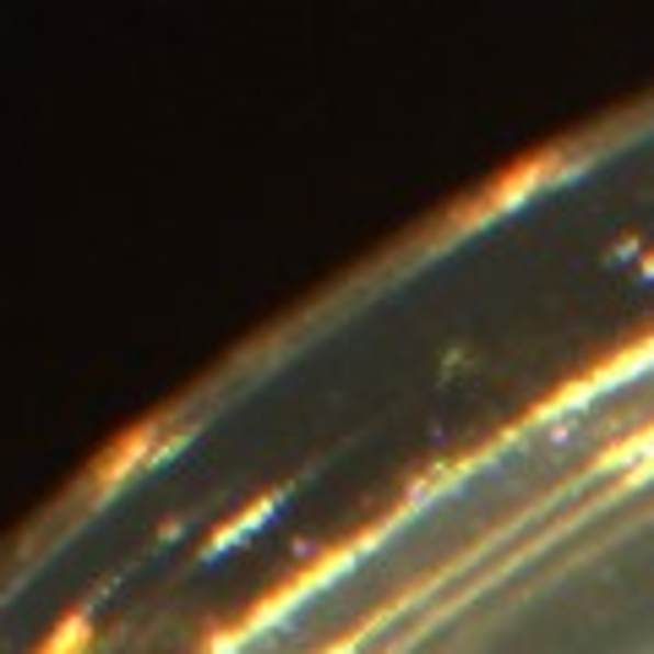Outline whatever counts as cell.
<instances>
[{
    "label": "cell",
    "mask_w": 654,
    "mask_h": 654,
    "mask_svg": "<svg viewBox=\"0 0 654 654\" xmlns=\"http://www.w3.org/2000/svg\"><path fill=\"white\" fill-rule=\"evenodd\" d=\"M650 365H654V338L639 343V349H628V354H617L611 365H600V371H595L589 382H578L573 393H562L556 409H562V404H578V398H589V393H600V387H617V382H628V376H639V371H650Z\"/></svg>",
    "instance_id": "277c9868"
},
{
    "label": "cell",
    "mask_w": 654,
    "mask_h": 654,
    "mask_svg": "<svg viewBox=\"0 0 654 654\" xmlns=\"http://www.w3.org/2000/svg\"><path fill=\"white\" fill-rule=\"evenodd\" d=\"M88 633H93V606H77V611L38 644V654H88Z\"/></svg>",
    "instance_id": "5b68a950"
},
{
    "label": "cell",
    "mask_w": 654,
    "mask_h": 654,
    "mask_svg": "<svg viewBox=\"0 0 654 654\" xmlns=\"http://www.w3.org/2000/svg\"><path fill=\"white\" fill-rule=\"evenodd\" d=\"M650 459H654V426L650 431H639V437H628V442H617L600 464H606V470H628V464L639 470V464H650Z\"/></svg>",
    "instance_id": "8992f818"
},
{
    "label": "cell",
    "mask_w": 654,
    "mask_h": 654,
    "mask_svg": "<svg viewBox=\"0 0 654 654\" xmlns=\"http://www.w3.org/2000/svg\"><path fill=\"white\" fill-rule=\"evenodd\" d=\"M323 654H354V644H332V650H323Z\"/></svg>",
    "instance_id": "ba28073f"
},
{
    "label": "cell",
    "mask_w": 654,
    "mask_h": 654,
    "mask_svg": "<svg viewBox=\"0 0 654 654\" xmlns=\"http://www.w3.org/2000/svg\"><path fill=\"white\" fill-rule=\"evenodd\" d=\"M159 431L154 426H143V431H132L104 464H99V490H115L132 470H143V464H159V442H154Z\"/></svg>",
    "instance_id": "3957f363"
},
{
    "label": "cell",
    "mask_w": 654,
    "mask_h": 654,
    "mask_svg": "<svg viewBox=\"0 0 654 654\" xmlns=\"http://www.w3.org/2000/svg\"><path fill=\"white\" fill-rule=\"evenodd\" d=\"M650 481H654V459H650V464H639V470H633V486H650Z\"/></svg>",
    "instance_id": "52a82bcc"
},
{
    "label": "cell",
    "mask_w": 654,
    "mask_h": 654,
    "mask_svg": "<svg viewBox=\"0 0 654 654\" xmlns=\"http://www.w3.org/2000/svg\"><path fill=\"white\" fill-rule=\"evenodd\" d=\"M349 562H354V545H343V551H332V556H323V562H317L312 573H295L290 584H279V589H273L268 600H257V606H251V617H246V622H240V628H235V633L224 639V650H229V644H246L251 633H262V628H273V622H284L295 600L317 595V589H323L327 578H338V573H343Z\"/></svg>",
    "instance_id": "6da1fadb"
},
{
    "label": "cell",
    "mask_w": 654,
    "mask_h": 654,
    "mask_svg": "<svg viewBox=\"0 0 654 654\" xmlns=\"http://www.w3.org/2000/svg\"><path fill=\"white\" fill-rule=\"evenodd\" d=\"M284 501H290V486L268 490V496H257L251 507H240V512H235V518H229L224 529H213V534H207V545L196 551V562H213V556H224V551H235V545H240L246 534H257V529H262V523H268V518H273V512L284 507Z\"/></svg>",
    "instance_id": "7a4b0ae2"
}]
</instances>
